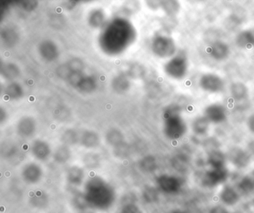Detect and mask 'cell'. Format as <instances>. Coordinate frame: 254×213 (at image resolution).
<instances>
[{
    "mask_svg": "<svg viewBox=\"0 0 254 213\" xmlns=\"http://www.w3.org/2000/svg\"><path fill=\"white\" fill-rule=\"evenodd\" d=\"M86 198L90 205L96 208H109L114 201V192L112 188L102 179H91L86 186Z\"/></svg>",
    "mask_w": 254,
    "mask_h": 213,
    "instance_id": "obj_1",
    "label": "cell"
},
{
    "mask_svg": "<svg viewBox=\"0 0 254 213\" xmlns=\"http://www.w3.org/2000/svg\"><path fill=\"white\" fill-rule=\"evenodd\" d=\"M187 132V125L178 112L168 115L165 123V133L172 140H179Z\"/></svg>",
    "mask_w": 254,
    "mask_h": 213,
    "instance_id": "obj_2",
    "label": "cell"
},
{
    "mask_svg": "<svg viewBox=\"0 0 254 213\" xmlns=\"http://www.w3.org/2000/svg\"><path fill=\"white\" fill-rule=\"evenodd\" d=\"M188 59L184 54L176 55L170 60L165 67L166 73L175 79L185 77L188 71Z\"/></svg>",
    "mask_w": 254,
    "mask_h": 213,
    "instance_id": "obj_3",
    "label": "cell"
},
{
    "mask_svg": "<svg viewBox=\"0 0 254 213\" xmlns=\"http://www.w3.org/2000/svg\"><path fill=\"white\" fill-rule=\"evenodd\" d=\"M199 85L205 92L217 93L224 88V81L219 75L214 73H206L200 77Z\"/></svg>",
    "mask_w": 254,
    "mask_h": 213,
    "instance_id": "obj_4",
    "label": "cell"
},
{
    "mask_svg": "<svg viewBox=\"0 0 254 213\" xmlns=\"http://www.w3.org/2000/svg\"><path fill=\"white\" fill-rule=\"evenodd\" d=\"M228 177V171L225 167L220 168H212L206 171L202 183L206 187L213 188L222 184Z\"/></svg>",
    "mask_w": 254,
    "mask_h": 213,
    "instance_id": "obj_5",
    "label": "cell"
},
{
    "mask_svg": "<svg viewBox=\"0 0 254 213\" xmlns=\"http://www.w3.org/2000/svg\"><path fill=\"white\" fill-rule=\"evenodd\" d=\"M157 183L160 190L167 194L177 193L182 187V183L178 177L167 174L160 176Z\"/></svg>",
    "mask_w": 254,
    "mask_h": 213,
    "instance_id": "obj_6",
    "label": "cell"
},
{
    "mask_svg": "<svg viewBox=\"0 0 254 213\" xmlns=\"http://www.w3.org/2000/svg\"><path fill=\"white\" fill-rule=\"evenodd\" d=\"M154 50L159 56L166 58L172 56L175 53L176 46L170 37H160L155 40Z\"/></svg>",
    "mask_w": 254,
    "mask_h": 213,
    "instance_id": "obj_7",
    "label": "cell"
},
{
    "mask_svg": "<svg viewBox=\"0 0 254 213\" xmlns=\"http://www.w3.org/2000/svg\"><path fill=\"white\" fill-rule=\"evenodd\" d=\"M204 116L209 122L219 124L227 119V112L225 107L221 104H212L205 109Z\"/></svg>",
    "mask_w": 254,
    "mask_h": 213,
    "instance_id": "obj_8",
    "label": "cell"
},
{
    "mask_svg": "<svg viewBox=\"0 0 254 213\" xmlns=\"http://www.w3.org/2000/svg\"><path fill=\"white\" fill-rule=\"evenodd\" d=\"M229 159L238 168H245L251 162V156L248 152L239 147H234L229 152Z\"/></svg>",
    "mask_w": 254,
    "mask_h": 213,
    "instance_id": "obj_9",
    "label": "cell"
},
{
    "mask_svg": "<svg viewBox=\"0 0 254 213\" xmlns=\"http://www.w3.org/2000/svg\"><path fill=\"white\" fill-rule=\"evenodd\" d=\"M208 53L215 61H224L230 55V49L224 42L216 41L209 46Z\"/></svg>",
    "mask_w": 254,
    "mask_h": 213,
    "instance_id": "obj_10",
    "label": "cell"
},
{
    "mask_svg": "<svg viewBox=\"0 0 254 213\" xmlns=\"http://www.w3.org/2000/svg\"><path fill=\"white\" fill-rule=\"evenodd\" d=\"M236 43L239 47L243 49L254 47V28L239 33L236 37Z\"/></svg>",
    "mask_w": 254,
    "mask_h": 213,
    "instance_id": "obj_11",
    "label": "cell"
},
{
    "mask_svg": "<svg viewBox=\"0 0 254 213\" xmlns=\"http://www.w3.org/2000/svg\"><path fill=\"white\" fill-rule=\"evenodd\" d=\"M221 201L226 205L233 206L239 201V195L234 188L225 186L220 193Z\"/></svg>",
    "mask_w": 254,
    "mask_h": 213,
    "instance_id": "obj_12",
    "label": "cell"
},
{
    "mask_svg": "<svg viewBox=\"0 0 254 213\" xmlns=\"http://www.w3.org/2000/svg\"><path fill=\"white\" fill-rule=\"evenodd\" d=\"M207 162L210 168H224V167H225V155L218 149L211 150L208 154Z\"/></svg>",
    "mask_w": 254,
    "mask_h": 213,
    "instance_id": "obj_13",
    "label": "cell"
},
{
    "mask_svg": "<svg viewBox=\"0 0 254 213\" xmlns=\"http://www.w3.org/2000/svg\"><path fill=\"white\" fill-rule=\"evenodd\" d=\"M232 96L236 101L247 99L248 97V88L242 82H236L230 87Z\"/></svg>",
    "mask_w": 254,
    "mask_h": 213,
    "instance_id": "obj_14",
    "label": "cell"
},
{
    "mask_svg": "<svg viewBox=\"0 0 254 213\" xmlns=\"http://www.w3.org/2000/svg\"><path fill=\"white\" fill-rule=\"evenodd\" d=\"M209 121L204 116L196 118L192 122V131L197 135H203L207 133L209 127Z\"/></svg>",
    "mask_w": 254,
    "mask_h": 213,
    "instance_id": "obj_15",
    "label": "cell"
},
{
    "mask_svg": "<svg viewBox=\"0 0 254 213\" xmlns=\"http://www.w3.org/2000/svg\"><path fill=\"white\" fill-rule=\"evenodd\" d=\"M239 190L245 195L254 192V172L245 176L239 182Z\"/></svg>",
    "mask_w": 254,
    "mask_h": 213,
    "instance_id": "obj_16",
    "label": "cell"
},
{
    "mask_svg": "<svg viewBox=\"0 0 254 213\" xmlns=\"http://www.w3.org/2000/svg\"><path fill=\"white\" fill-rule=\"evenodd\" d=\"M23 179L29 183H35L39 181L41 177V171L36 165H29L23 171Z\"/></svg>",
    "mask_w": 254,
    "mask_h": 213,
    "instance_id": "obj_17",
    "label": "cell"
},
{
    "mask_svg": "<svg viewBox=\"0 0 254 213\" xmlns=\"http://www.w3.org/2000/svg\"><path fill=\"white\" fill-rule=\"evenodd\" d=\"M84 178V173L82 170L78 168H72L68 172V181L72 185H79Z\"/></svg>",
    "mask_w": 254,
    "mask_h": 213,
    "instance_id": "obj_18",
    "label": "cell"
},
{
    "mask_svg": "<svg viewBox=\"0 0 254 213\" xmlns=\"http://www.w3.org/2000/svg\"><path fill=\"white\" fill-rule=\"evenodd\" d=\"M142 195L145 201L148 203H154L158 199V192L153 187L145 188Z\"/></svg>",
    "mask_w": 254,
    "mask_h": 213,
    "instance_id": "obj_19",
    "label": "cell"
},
{
    "mask_svg": "<svg viewBox=\"0 0 254 213\" xmlns=\"http://www.w3.org/2000/svg\"><path fill=\"white\" fill-rule=\"evenodd\" d=\"M165 10H166L169 14L175 15L180 9V4L177 1H164Z\"/></svg>",
    "mask_w": 254,
    "mask_h": 213,
    "instance_id": "obj_20",
    "label": "cell"
},
{
    "mask_svg": "<svg viewBox=\"0 0 254 213\" xmlns=\"http://www.w3.org/2000/svg\"><path fill=\"white\" fill-rule=\"evenodd\" d=\"M173 165L175 169L182 171L187 169L188 166V161L184 156H178L174 159Z\"/></svg>",
    "mask_w": 254,
    "mask_h": 213,
    "instance_id": "obj_21",
    "label": "cell"
},
{
    "mask_svg": "<svg viewBox=\"0 0 254 213\" xmlns=\"http://www.w3.org/2000/svg\"><path fill=\"white\" fill-rule=\"evenodd\" d=\"M121 213H142L140 209L135 204H127L123 207Z\"/></svg>",
    "mask_w": 254,
    "mask_h": 213,
    "instance_id": "obj_22",
    "label": "cell"
},
{
    "mask_svg": "<svg viewBox=\"0 0 254 213\" xmlns=\"http://www.w3.org/2000/svg\"><path fill=\"white\" fill-rule=\"evenodd\" d=\"M156 164L155 161L154 159L150 158L149 162H147V161H145V162H142V168H143L145 171H151L155 168Z\"/></svg>",
    "mask_w": 254,
    "mask_h": 213,
    "instance_id": "obj_23",
    "label": "cell"
},
{
    "mask_svg": "<svg viewBox=\"0 0 254 213\" xmlns=\"http://www.w3.org/2000/svg\"><path fill=\"white\" fill-rule=\"evenodd\" d=\"M248 127L250 131L254 134V114L250 116L248 119Z\"/></svg>",
    "mask_w": 254,
    "mask_h": 213,
    "instance_id": "obj_24",
    "label": "cell"
},
{
    "mask_svg": "<svg viewBox=\"0 0 254 213\" xmlns=\"http://www.w3.org/2000/svg\"><path fill=\"white\" fill-rule=\"evenodd\" d=\"M210 213H228V212L221 207H215L212 209Z\"/></svg>",
    "mask_w": 254,
    "mask_h": 213,
    "instance_id": "obj_25",
    "label": "cell"
},
{
    "mask_svg": "<svg viewBox=\"0 0 254 213\" xmlns=\"http://www.w3.org/2000/svg\"><path fill=\"white\" fill-rule=\"evenodd\" d=\"M170 213H186V212L183 211V210H173V211L171 212Z\"/></svg>",
    "mask_w": 254,
    "mask_h": 213,
    "instance_id": "obj_26",
    "label": "cell"
},
{
    "mask_svg": "<svg viewBox=\"0 0 254 213\" xmlns=\"http://www.w3.org/2000/svg\"><path fill=\"white\" fill-rule=\"evenodd\" d=\"M90 213V212H84V213Z\"/></svg>",
    "mask_w": 254,
    "mask_h": 213,
    "instance_id": "obj_27",
    "label": "cell"
}]
</instances>
